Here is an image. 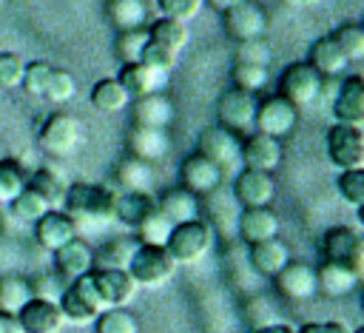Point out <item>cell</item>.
I'll return each instance as SVG.
<instances>
[{"instance_id": "7bdbcfd3", "label": "cell", "mask_w": 364, "mask_h": 333, "mask_svg": "<svg viewBox=\"0 0 364 333\" xmlns=\"http://www.w3.org/2000/svg\"><path fill=\"white\" fill-rule=\"evenodd\" d=\"M336 191H338V196H341L350 208L361 211V205H364V168L338 171V176H336Z\"/></svg>"}, {"instance_id": "f907efd6", "label": "cell", "mask_w": 364, "mask_h": 333, "mask_svg": "<svg viewBox=\"0 0 364 333\" xmlns=\"http://www.w3.org/2000/svg\"><path fill=\"white\" fill-rule=\"evenodd\" d=\"M65 285H68V282H65L60 273H40V276H31V279H28L31 296H37V299H48V302H57Z\"/></svg>"}, {"instance_id": "74e56055", "label": "cell", "mask_w": 364, "mask_h": 333, "mask_svg": "<svg viewBox=\"0 0 364 333\" xmlns=\"http://www.w3.org/2000/svg\"><path fill=\"white\" fill-rule=\"evenodd\" d=\"M26 185H28V188H34L37 194H43V196L51 202V208H63L65 182H63V176H60V174H54L51 168H40V171H34V174L26 179Z\"/></svg>"}, {"instance_id": "30bf717a", "label": "cell", "mask_w": 364, "mask_h": 333, "mask_svg": "<svg viewBox=\"0 0 364 333\" xmlns=\"http://www.w3.org/2000/svg\"><path fill=\"white\" fill-rule=\"evenodd\" d=\"M222 26H225L228 37L236 40V43H245V40H253V37H264L267 11L256 0H242L233 9L222 11Z\"/></svg>"}, {"instance_id": "d590c367", "label": "cell", "mask_w": 364, "mask_h": 333, "mask_svg": "<svg viewBox=\"0 0 364 333\" xmlns=\"http://www.w3.org/2000/svg\"><path fill=\"white\" fill-rule=\"evenodd\" d=\"M57 307H60V316H63V322H68V324H77V327H82V324H91L100 313L88 305V302H82L80 296H77V290L71 287V285H65L63 287V293H60V299H57Z\"/></svg>"}, {"instance_id": "7a4b0ae2", "label": "cell", "mask_w": 364, "mask_h": 333, "mask_svg": "<svg viewBox=\"0 0 364 333\" xmlns=\"http://www.w3.org/2000/svg\"><path fill=\"white\" fill-rule=\"evenodd\" d=\"M213 248V228L210 222H205L202 216L193 219V222H182V225H173L168 242H165V250L171 253V259L182 268V265H196L202 262Z\"/></svg>"}, {"instance_id": "7c38bea8", "label": "cell", "mask_w": 364, "mask_h": 333, "mask_svg": "<svg viewBox=\"0 0 364 333\" xmlns=\"http://www.w3.org/2000/svg\"><path fill=\"white\" fill-rule=\"evenodd\" d=\"M239 162L250 171H264L273 174L282 165V139L250 131L242 137V148H239Z\"/></svg>"}, {"instance_id": "ffe728a7", "label": "cell", "mask_w": 364, "mask_h": 333, "mask_svg": "<svg viewBox=\"0 0 364 333\" xmlns=\"http://www.w3.org/2000/svg\"><path fill=\"white\" fill-rule=\"evenodd\" d=\"M361 282V270L344 262H327L321 259V265L316 268V287L330 296V299H341L347 293H353Z\"/></svg>"}, {"instance_id": "3957f363", "label": "cell", "mask_w": 364, "mask_h": 333, "mask_svg": "<svg viewBox=\"0 0 364 333\" xmlns=\"http://www.w3.org/2000/svg\"><path fill=\"white\" fill-rule=\"evenodd\" d=\"M176 270L179 265L159 245H136L128 262V276L136 282V287H162L165 282L173 279Z\"/></svg>"}, {"instance_id": "d6a6232c", "label": "cell", "mask_w": 364, "mask_h": 333, "mask_svg": "<svg viewBox=\"0 0 364 333\" xmlns=\"http://www.w3.org/2000/svg\"><path fill=\"white\" fill-rule=\"evenodd\" d=\"M154 208H156V199L151 194H122V196H117L114 219H119L128 228H136Z\"/></svg>"}, {"instance_id": "6da1fadb", "label": "cell", "mask_w": 364, "mask_h": 333, "mask_svg": "<svg viewBox=\"0 0 364 333\" xmlns=\"http://www.w3.org/2000/svg\"><path fill=\"white\" fill-rule=\"evenodd\" d=\"M117 208V194L108 185L100 182H71L65 185L63 196V211L80 225V222H97L105 225L114 219Z\"/></svg>"}, {"instance_id": "277c9868", "label": "cell", "mask_w": 364, "mask_h": 333, "mask_svg": "<svg viewBox=\"0 0 364 333\" xmlns=\"http://www.w3.org/2000/svg\"><path fill=\"white\" fill-rule=\"evenodd\" d=\"M82 139V122L68 111H54L43 120L37 131V142L51 157H71Z\"/></svg>"}, {"instance_id": "cb8c5ba5", "label": "cell", "mask_w": 364, "mask_h": 333, "mask_svg": "<svg viewBox=\"0 0 364 333\" xmlns=\"http://www.w3.org/2000/svg\"><path fill=\"white\" fill-rule=\"evenodd\" d=\"M131 117L134 125H145V128H168L173 122V102L156 91V94H145L131 100Z\"/></svg>"}, {"instance_id": "4316f807", "label": "cell", "mask_w": 364, "mask_h": 333, "mask_svg": "<svg viewBox=\"0 0 364 333\" xmlns=\"http://www.w3.org/2000/svg\"><path fill=\"white\" fill-rule=\"evenodd\" d=\"M247 259H250V268H253L259 276L273 279V276L290 262V248H287L279 236H273V239H264V242L250 245Z\"/></svg>"}, {"instance_id": "f1b7e54d", "label": "cell", "mask_w": 364, "mask_h": 333, "mask_svg": "<svg viewBox=\"0 0 364 333\" xmlns=\"http://www.w3.org/2000/svg\"><path fill=\"white\" fill-rule=\"evenodd\" d=\"M307 63H310L321 77H338V74L350 65V60L344 57V51L336 46V40H333L330 34L313 40V46H310V51H307Z\"/></svg>"}, {"instance_id": "7402d4cb", "label": "cell", "mask_w": 364, "mask_h": 333, "mask_svg": "<svg viewBox=\"0 0 364 333\" xmlns=\"http://www.w3.org/2000/svg\"><path fill=\"white\" fill-rule=\"evenodd\" d=\"M94 273V282H97V290H100V299H102V307H128L136 296V282L128 276V270H91Z\"/></svg>"}, {"instance_id": "2e32d148", "label": "cell", "mask_w": 364, "mask_h": 333, "mask_svg": "<svg viewBox=\"0 0 364 333\" xmlns=\"http://www.w3.org/2000/svg\"><path fill=\"white\" fill-rule=\"evenodd\" d=\"M17 324L23 333H60V327L65 324L63 316H60V307L57 302H48V299H37L31 296L17 313H14Z\"/></svg>"}, {"instance_id": "d6986e66", "label": "cell", "mask_w": 364, "mask_h": 333, "mask_svg": "<svg viewBox=\"0 0 364 333\" xmlns=\"http://www.w3.org/2000/svg\"><path fill=\"white\" fill-rule=\"evenodd\" d=\"M77 236V222L63 211V208H51L46 211L37 222H34V239L43 250H57L60 245H65L68 239Z\"/></svg>"}, {"instance_id": "681fc988", "label": "cell", "mask_w": 364, "mask_h": 333, "mask_svg": "<svg viewBox=\"0 0 364 333\" xmlns=\"http://www.w3.org/2000/svg\"><path fill=\"white\" fill-rule=\"evenodd\" d=\"M202 6H205V0H156L159 14L171 17V20H179V23L193 20L202 11Z\"/></svg>"}, {"instance_id": "9f6ffc18", "label": "cell", "mask_w": 364, "mask_h": 333, "mask_svg": "<svg viewBox=\"0 0 364 333\" xmlns=\"http://www.w3.org/2000/svg\"><path fill=\"white\" fill-rule=\"evenodd\" d=\"M0 333H23V330H20V324H17V319L11 313L0 310Z\"/></svg>"}, {"instance_id": "ee69618b", "label": "cell", "mask_w": 364, "mask_h": 333, "mask_svg": "<svg viewBox=\"0 0 364 333\" xmlns=\"http://www.w3.org/2000/svg\"><path fill=\"white\" fill-rule=\"evenodd\" d=\"M330 37L336 40V46L344 51V57H347L350 63H358V60L364 57V28H361L358 23H344V26H338Z\"/></svg>"}, {"instance_id": "d4e9b609", "label": "cell", "mask_w": 364, "mask_h": 333, "mask_svg": "<svg viewBox=\"0 0 364 333\" xmlns=\"http://www.w3.org/2000/svg\"><path fill=\"white\" fill-rule=\"evenodd\" d=\"M117 80L125 85L131 100H136V97L162 91V85L168 83V74H162V71H156V68H151L145 63H122V71H119Z\"/></svg>"}, {"instance_id": "ba28073f", "label": "cell", "mask_w": 364, "mask_h": 333, "mask_svg": "<svg viewBox=\"0 0 364 333\" xmlns=\"http://www.w3.org/2000/svg\"><path fill=\"white\" fill-rule=\"evenodd\" d=\"M318 253L327 262H344V265H353V268L364 270V239L350 225H333V228H327L324 236H321Z\"/></svg>"}, {"instance_id": "7dc6e473", "label": "cell", "mask_w": 364, "mask_h": 333, "mask_svg": "<svg viewBox=\"0 0 364 333\" xmlns=\"http://www.w3.org/2000/svg\"><path fill=\"white\" fill-rule=\"evenodd\" d=\"M48 77H51V63H46V60H31V63H26V68H23V80H20V85H23L26 94H31V97H43Z\"/></svg>"}, {"instance_id": "5bb4252c", "label": "cell", "mask_w": 364, "mask_h": 333, "mask_svg": "<svg viewBox=\"0 0 364 333\" xmlns=\"http://www.w3.org/2000/svg\"><path fill=\"white\" fill-rule=\"evenodd\" d=\"M273 287L279 296L290 299V302H301V299H310L318 293L316 287V268L307 265V262H296L290 259L276 276H273Z\"/></svg>"}, {"instance_id": "f5cc1de1", "label": "cell", "mask_w": 364, "mask_h": 333, "mask_svg": "<svg viewBox=\"0 0 364 333\" xmlns=\"http://www.w3.org/2000/svg\"><path fill=\"white\" fill-rule=\"evenodd\" d=\"M139 63H145V65H151V68H156L162 74H171L173 65H176V51H171L165 46H156V43H148L142 57H139Z\"/></svg>"}, {"instance_id": "8992f818", "label": "cell", "mask_w": 364, "mask_h": 333, "mask_svg": "<svg viewBox=\"0 0 364 333\" xmlns=\"http://www.w3.org/2000/svg\"><path fill=\"white\" fill-rule=\"evenodd\" d=\"M256 105H259V97L253 91H245V88H228L219 102H216V120L222 128L245 137L253 131V122H256Z\"/></svg>"}, {"instance_id": "f35d334b", "label": "cell", "mask_w": 364, "mask_h": 333, "mask_svg": "<svg viewBox=\"0 0 364 333\" xmlns=\"http://www.w3.org/2000/svg\"><path fill=\"white\" fill-rule=\"evenodd\" d=\"M134 231H136V242H139V245H159V248H165V242H168L173 225L159 213V208H154Z\"/></svg>"}, {"instance_id": "83f0119b", "label": "cell", "mask_w": 364, "mask_h": 333, "mask_svg": "<svg viewBox=\"0 0 364 333\" xmlns=\"http://www.w3.org/2000/svg\"><path fill=\"white\" fill-rule=\"evenodd\" d=\"M54 268H57L54 273H60L65 282H71V279L88 273V270H91V248H88L80 236L68 239L65 245H60V248L54 250Z\"/></svg>"}, {"instance_id": "836d02e7", "label": "cell", "mask_w": 364, "mask_h": 333, "mask_svg": "<svg viewBox=\"0 0 364 333\" xmlns=\"http://www.w3.org/2000/svg\"><path fill=\"white\" fill-rule=\"evenodd\" d=\"M46 211H51V202L43 196V194H37L34 188H23L11 202H9V213L17 219V222H37Z\"/></svg>"}, {"instance_id": "52a82bcc", "label": "cell", "mask_w": 364, "mask_h": 333, "mask_svg": "<svg viewBox=\"0 0 364 333\" xmlns=\"http://www.w3.org/2000/svg\"><path fill=\"white\" fill-rule=\"evenodd\" d=\"M327 159L338 171L364 168V131L358 125L336 122L327 131Z\"/></svg>"}, {"instance_id": "8d00e7d4", "label": "cell", "mask_w": 364, "mask_h": 333, "mask_svg": "<svg viewBox=\"0 0 364 333\" xmlns=\"http://www.w3.org/2000/svg\"><path fill=\"white\" fill-rule=\"evenodd\" d=\"M31 299V287H28V279L26 276H0V310L3 313H17L26 302Z\"/></svg>"}, {"instance_id": "e0dca14e", "label": "cell", "mask_w": 364, "mask_h": 333, "mask_svg": "<svg viewBox=\"0 0 364 333\" xmlns=\"http://www.w3.org/2000/svg\"><path fill=\"white\" fill-rule=\"evenodd\" d=\"M333 117L344 125H364V80L358 74H350L341 80L336 100H333Z\"/></svg>"}, {"instance_id": "ab89813d", "label": "cell", "mask_w": 364, "mask_h": 333, "mask_svg": "<svg viewBox=\"0 0 364 333\" xmlns=\"http://www.w3.org/2000/svg\"><path fill=\"white\" fill-rule=\"evenodd\" d=\"M151 43V37H148V28H125V31H119L117 34V40H114V48H117V57L122 60V63H139V57H142V51H145V46Z\"/></svg>"}, {"instance_id": "8fae6325", "label": "cell", "mask_w": 364, "mask_h": 333, "mask_svg": "<svg viewBox=\"0 0 364 333\" xmlns=\"http://www.w3.org/2000/svg\"><path fill=\"white\" fill-rule=\"evenodd\" d=\"M222 176H225V171L216 162H210L208 157H202L199 151L188 154L179 165V185L188 188L191 194H196L199 199L210 196L222 185Z\"/></svg>"}, {"instance_id": "9c48e42d", "label": "cell", "mask_w": 364, "mask_h": 333, "mask_svg": "<svg viewBox=\"0 0 364 333\" xmlns=\"http://www.w3.org/2000/svg\"><path fill=\"white\" fill-rule=\"evenodd\" d=\"M296 122H299V108L290 105L282 94H273V97L259 100L253 131L282 139V137H287V134L296 128Z\"/></svg>"}, {"instance_id": "91938a15", "label": "cell", "mask_w": 364, "mask_h": 333, "mask_svg": "<svg viewBox=\"0 0 364 333\" xmlns=\"http://www.w3.org/2000/svg\"><path fill=\"white\" fill-rule=\"evenodd\" d=\"M353 333H364V327H358V330H353Z\"/></svg>"}, {"instance_id": "9a60e30c", "label": "cell", "mask_w": 364, "mask_h": 333, "mask_svg": "<svg viewBox=\"0 0 364 333\" xmlns=\"http://www.w3.org/2000/svg\"><path fill=\"white\" fill-rule=\"evenodd\" d=\"M276 196V182H273V174H264V171H239L236 179H233V199L242 205V208H264L270 205Z\"/></svg>"}, {"instance_id": "816d5d0a", "label": "cell", "mask_w": 364, "mask_h": 333, "mask_svg": "<svg viewBox=\"0 0 364 333\" xmlns=\"http://www.w3.org/2000/svg\"><path fill=\"white\" fill-rule=\"evenodd\" d=\"M23 57L14 51H0V88H17L23 80Z\"/></svg>"}, {"instance_id": "f546056e", "label": "cell", "mask_w": 364, "mask_h": 333, "mask_svg": "<svg viewBox=\"0 0 364 333\" xmlns=\"http://www.w3.org/2000/svg\"><path fill=\"white\" fill-rule=\"evenodd\" d=\"M117 185L125 191V194H148L151 185H154V165L151 162H142L136 157H122L117 162Z\"/></svg>"}, {"instance_id": "5b68a950", "label": "cell", "mask_w": 364, "mask_h": 333, "mask_svg": "<svg viewBox=\"0 0 364 333\" xmlns=\"http://www.w3.org/2000/svg\"><path fill=\"white\" fill-rule=\"evenodd\" d=\"M324 91V77L304 60V63H290L282 77H279V94L296 105V108H310L318 102Z\"/></svg>"}, {"instance_id": "db71d44e", "label": "cell", "mask_w": 364, "mask_h": 333, "mask_svg": "<svg viewBox=\"0 0 364 333\" xmlns=\"http://www.w3.org/2000/svg\"><path fill=\"white\" fill-rule=\"evenodd\" d=\"M296 333H353L344 322H307Z\"/></svg>"}, {"instance_id": "94428289", "label": "cell", "mask_w": 364, "mask_h": 333, "mask_svg": "<svg viewBox=\"0 0 364 333\" xmlns=\"http://www.w3.org/2000/svg\"><path fill=\"white\" fill-rule=\"evenodd\" d=\"M0 3H3V0H0Z\"/></svg>"}, {"instance_id": "1f68e13d", "label": "cell", "mask_w": 364, "mask_h": 333, "mask_svg": "<svg viewBox=\"0 0 364 333\" xmlns=\"http://www.w3.org/2000/svg\"><path fill=\"white\" fill-rule=\"evenodd\" d=\"M148 37H151V43L165 46V48L179 54L188 46L191 31H188V23H179V20H171V17H159V20H154L148 26Z\"/></svg>"}, {"instance_id": "680465c9", "label": "cell", "mask_w": 364, "mask_h": 333, "mask_svg": "<svg viewBox=\"0 0 364 333\" xmlns=\"http://www.w3.org/2000/svg\"><path fill=\"white\" fill-rule=\"evenodd\" d=\"M290 3H296V6H310V3H318V0H290Z\"/></svg>"}, {"instance_id": "60d3db41", "label": "cell", "mask_w": 364, "mask_h": 333, "mask_svg": "<svg viewBox=\"0 0 364 333\" xmlns=\"http://www.w3.org/2000/svg\"><path fill=\"white\" fill-rule=\"evenodd\" d=\"M26 179L28 176H26L23 165L17 159H11V157H3L0 159V202L9 205L26 188Z\"/></svg>"}, {"instance_id": "4fadbf2b", "label": "cell", "mask_w": 364, "mask_h": 333, "mask_svg": "<svg viewBox=\"0 0 364 333\" xmlns=\"http://www.w3.org/2000/svg\"><path fill=\"white\" fill-rule=\"evenodd\" d=\"M239 148H242V137L228 131V128H222L219 122L205 128L199 134V139H196V151L202 157H208L210 162H216L222 171H228L230 165L239 162Z\"/></svg>"}, {"instance_id": "4dcf8cb0", "label": "cell", "mask_w": 364, "mask_h": 333, "mask_svg": "<svg viewBox=\"0 0 364 333\" xmlns=\"http://www.w3.org/2000/svg\"><path fill=\"white\" fill-rule=\"evenodd\" d=\"M91 105L102 114H119L131 105V94L125 91V85L117 77H105V80L94 83V88H91Z\"/></svg>"}, {"instance_id": "603a6c76", "label": "cell", "mask_w": 364, "mask_h": 333, "mask_svg": "<svg viewBox=\"0 0 364 333\" xmlns=\"http://www.w3.org/2000/svg\"><path fill=\"white\" fill-rule=\"evenodd\" d=\"M156 208H159V213H162L171 225L193 222V219L202 216V202H199V196L191 194V191L182 188V185H173V188L162 191L159 199H156Z\"/></svg>"}, {"instance_id": "6f0895ef", "label": "cell", "mask_w": 364, "mask_h": 333, "mask_svg": "<svg viewBox=\"0 0 364 333\" xmlns=\"http://www.w3.org/2000/svg\"><path fill=\"white\" fill-rule=\"evenodd\" d=\"M205 3H208L210 9H216V11L222 14V11H228V9H233V6H236V3H242V0H205Z\"/></svg>"}, {"instance_id": "f6af8a7d", "label": "cell", "mask_w": 364, "mask_h": 333, "mask_svg": "<svg viewBox=\"0 0 364 333\" xmlns=\"http://www.w3.org/2000/svg\"><path fill=\"white\" fill-rule=\"evenodd\" d=\"M230 80L236 88H245V91H262L267 83H270V71L267 65H253V63H233L230 68Z\"/></svg>"}, {"instance_id": "ac0fdd59", "label": "cell", "mask_w": 364, "mask_h": 333, "mask_svg": "<svg viewBox=\"0 0 364 333\" xmlns=\"http://www.w3.org/2000/svg\"><path fill=\"white\" fill-rule=\"evenodd\" d=\"M128 154L142 159V162H159L171 154V137H168V128H145V125H134L128 131Z\"/></svg>"}, {"instance_id": "bcb514c9", "label": "cell", "mask_w": 364, "mask_h": 333, "mask_svg": "<svg viewBox=\"0 0 364 333\" xmlns=\"http://www.w3.org/2000/svg\"><path fill=\"white\" fill-rule=\"evenodd\" d=\"M43 97L48 102H54V105H63V102L74 100L77 97V80H74V74H68L63 68H51V77L46 83Z\"/></svg>"}, {"instance_id": "11a10c76", "label": "cell", "mask_w": 364, "mask_h": 333, "mask_svg": "<svg viewBox=\"0 0 364 333\" xmlns=\"http://www.w3.org/2000/svg\"><path fill=\"white\" fill-rule=\"evenodd\" d=\"M250 333H296V327L284 324V322H273V324H262V327H256Z\"/></svg>"}, {"instance_id": "44dd1931", "label": "cell", "mask_w": 364, "mask_h": 333, "mask_svg": "<svg viewBox=\"0 0 364 333\" xmlns=\"http://www.w3.org/2000/svg\"><path fill=\"white\" fill-rule=\"evenodd\" d=\"M279 231H282V219L270 205H264V208H242V213H239V236H242L245 245H256V242L273 239V236H279Z\"/></svg>"}, {"instance_id": "e575fe53", "label": "cell", "mask_w": 364, "mask_h": 333, "mask_svg": "<svg viewBox=\"0 0 364 333\" xmlns=\"http://www.w3.org/2000/svg\"><path fill=\"white\" fill-rule=\"evenodd\" d=\"M148 9L142 0H108V20L117 31L145 26Z\"/></svg>"}, {"instance_id": "c3c4849f", "label": "cell", "mask_w": 364, "mask_h": 333, "mask_svg": "<svg viewBox=\"0 0 364 333\" xmlns=\"http://www.w3.org/2000/svg\"><path fill=\"white\" fill-rule=\"evenodd\" d=\"M273 57V48L264 37H253L245 43H236V63H253V65H267Z\"/></svg>"}, {"instance_id": "484cf974", "label": "cell", "mask_w": 364, "mask_h": 333, "mask_svg": "<svg viewBox=\"0 0 364 333\" xmlns=\"http://www.w3.org/2000/svg\"><path fill=\"white\" fill-rule=\"evenodd\" d=\"M136 236H114L91 250V270H128V262L136 250Z\"/></svg>"}, {"instance_id": "b9f144b4", "label": "cell", "mask_w": 364, "mask_h": 333, "mask_svg": "<svg viewBox=\"0 0 364 333\" xmlns=\"http://www.w3.org/2000/svg\"><path fill=\"white\" fill-rule=\"evenodd\" d=\"M97 333H139V322L125 307H108L94 319Z\"/></svg>"}]
</instances>
